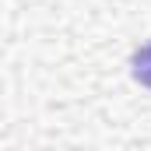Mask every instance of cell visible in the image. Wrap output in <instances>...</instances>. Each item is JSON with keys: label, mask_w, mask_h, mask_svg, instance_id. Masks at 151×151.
<instances>
[{"label": "cell", "mask_w": 151, "mask_h": 151, "mask_svg": "<svg viewBox=\"0 0 151 151\" xmlns=\"http://www.w3.org/2000/svg\"><path fill=\"white\" fill-rule=\"evenodd\" d=\"M130 74H134V81H137L141 88H151V42H144V46L134 53V60H130Z\"/></svg>", "instance_id": "cell-1"}]
</instances>
